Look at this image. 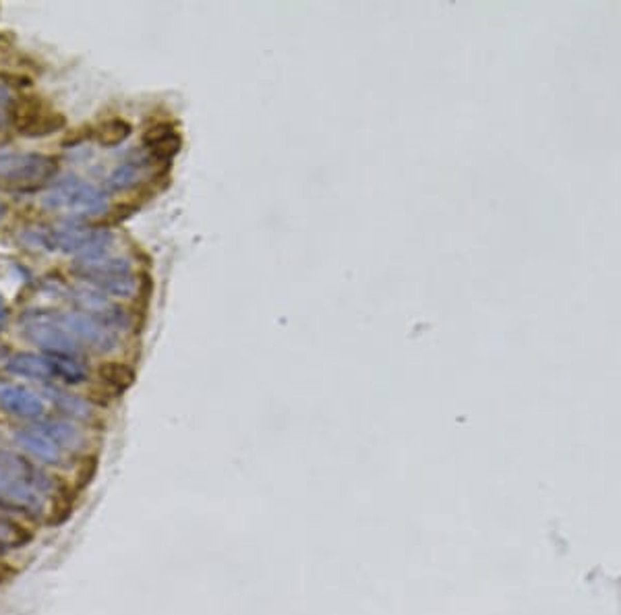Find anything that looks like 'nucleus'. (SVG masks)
<instances>
[{
	"instance_id": "nucleus-1",
	"label": "nucleus",
	"mask_w": 621,
	"mask_h": 615,
	"mask_svg": "<svg viewBox=\"0 0 621 615\" xmlns=\"http://www.w3.org/2000/svg\"><path fill=\"white\" fill-rule=\"evenodd\" d=\"M41 205L73 216H99L108 209V195L77 176H66L41 195Z\"/></svg>"
},
{
	"instance_id": "nucleus-2",
	"label": "nucleus",
	"mask_w": 621,
	"mask_h": 615,
	"mask_svg": "<svg viewBox=\"0 0 621 615\" xmlns=\"http://www.w3.org/2000/svg\"><path fill=\"white\" fill-rule=\"evenodd\" d=\"M58 170V164L50 155L39 153H0V187L8 184L12 189H37L46 184Z\"/></svg>"
},
{
	"instance_id": "nucleus-3",
	"label": "nucleus",
	"mask_w": 621,
	"mask_h": 615,
	"mask_svg": "<svg viewBox=\"0 0 621 615\" xmlns=\"http://www.w3.org/2000/svg\"><path fill=\"white\" fill-rule=\"evenodd\" d=\"M114 243V236L108 230L85 228V226H62L50 228L48 232V251H62L79 255V261H97L106 259L108 247Z\"/></svg>"
},
{
	"instance_id": "nucleus-4",
	"label": "nucleus",
	"mask_w": 621,
	"mask_h": 615,
	"mask_svg": "<svg viewBox=\"0 0 621 615\" xmlns=\"http://www.w3.org/2000/svg\"><path fill=\"white\" fill-rule=\"evenodd\" d=\"M79 278L89 282L99 292L112 296H133L137 282L131 274V263L126 259H97V261H77L73 269Z\"/></svg>"
},
{
	"instance_id": "nucleus-5",
	"label": "nucleus",
	"mask_w": 621,
	"mask_h": 615,
	"mask_svg": "<svg viewBox=\"0 0 621 615\" xmlns=\"http://www.w3.org/2000/svg\"><path fill=\"white\" fill-rule=\"evenodd\" d=\"M25 338L35 346L48 350V354H68L75 357L79 352V342L58 323L54 313H31L25 315L23 321Z\"/></svg>"
},
{
	"instance_id": "nucleus-6",
	"label": "nucleus",
	"mask_w": 621,
	"mask_h": 615,
	"mask_svg": "<svg viewBox=\"0 0 621 615\" xmlns=\"http://www.w3.org/2000/svg\"><path fill=\"white\" fill-rule=\"evenodd\" d=\"M58 323L77 340L87 346H91L97 352H110L116 344L118 338L112 332V328H106L104 323L95 321L93 317L73 311V313H54Z\"/></svg>"
},
{
	"instance_id": "nucleus-7",
	"label": "nucleus",
	"mask_w": 621,
	"mask_h": 615,
	"mask_svg": "<svg viewBox=\"0 0 621 615\" xmlns=\"http://www.w3.org/2000/svg\"><path fill=\"white\" fill-rule=\"evenodd\" d=\"M70 296L75 301V305L79 309H83L85 315L93 317L95 321L108 325H124L126 317L120 311V307H116L112 301L106 299V294H102L97 288L93 286H75L70 290Z\"/></svg>"
},
{
	"instance_id": "nucleus-8",
	"label": "nucleus",
	"mask_w": 621,
	"mask_h": 615,
	"mask_svg": "<svg viewBox=\"0 0 621 615\" xmlns=\"http://www.w3.org/2000/svg\"><path fill=\"white\" fill-rule=\"evenodd\" d=\"M0 406L21 419H37L44 413V402L25 388L8 386L0 392Z\"/></svg>"
},
{
	"instance_id": "nucleus-9",
	"label": "nucleus",
	"mask_w": 621,
	"mask_h": 615,
	"mask_svg": "<svg viewBox=\"0 0 621 615\" xmlns=\"http://www.w3.org/2000/svg\"><path fill=\"white\" fill-rule=\"evenodd\" d=\"M15 442L33 458L46 462V464H58L60 462V448L37 429H21L15 433Z\"/></svg>"
},
{
	"instance_id": "nucleus-10",
	"label": "nucleus",
	"mask_w": 621,
	"mask_h": 615,
	"mask_svg": "<svg viewBox=\"0 0 621 615\" xmlns=\"http://www.w3.org/2000/svg\"><path fill=\"white\" fill-rule=\"evenodd\" d=\"M143 143L157 160H170L180 149V137L170 124H155L143 135Z\"/></svg>"
},
{
	"instance_id": "nucleus-11",
	"label": "nucleus",
	"mask_w": 621,
	"mask_h": 615,
	"mask_svg": "<svg viewBox=\"0 0 621 615\" xmlns=\"http://www.w3.org/2000/svg\"><path fill=\"white\" fill-rule=\"evenodd\" d=\"M8 371L27 379H37V381H48L54 375V369L48 361V357H37L29 352H19L10 357L8 361Z\"/></svg>"
},
{
	"instance_id": "nucleus-12",
	"label": "nucleus",
	"mask_w": 621,
	"mask_h": 615,
	"mask_svg": "<svg viewBox=\"0 0 621 615\" xmlns=\"http://www.w3.org/2000/svg\"><path fill=\"white\" fill-rule=\"evenodd\" d=\"M41 431L58 446L64 450H79L85 444V437L81 433V429L68 421L62 419H54V421H46Z\"/></svg>"
},
{
	"instance_id": "nucleus-13",
	"label": "nucleus",
	"mask_w": 621,
	"mask_h": 615,
	"mask_svg": "<svg viewBox=\"0 0 621 615\" xmlns=\"http://www.w3.org/2000/svg\"><path fill=\"white\" fill-rule=\"evenodd\" d=\"M64 126V118L58 114H37V112H29L23 118H19L17 129L25 135V137H44L50 135L58 129Z\"/></svg>"
},
{
	"instance_id": "nucleus-14",
	"label": "nucleus",
	"mask_w": 621,
	"mask_h": 615,
	"mask_svg": "<svg viewBox=\"0 0 621 615\" xmlns=\"http://www.w3.org/2000/svg\"><path fill=\"white\" fill-rule=\"evenodd\" d=\"M46 396L54 402V406H58L68 417L87 421L93 415L91 404L87 400L75 396V394H68V392H62V390H56V388H46Z\"/></svg>"
},
{
	"instance_id": "nucleus-15",
	"label": "nucleus",
	"mask_w": 621,
	"mask_h": 615,
	"mask_svg": "<svg viewBox=\"0 0 621 615\" xmlns=\"http://www.w3.org/2000/svg\"><path fill=\"white\" fill-rule=\"evenodd\" d=\"M46 357L54 369V375L62 377L66 384H81L87 379V367L79 363L75 357L68 354H46Z\"/></svg>"
},
{
	"instance_id": "nucleus-16",
	"label": "nucleus",
	"mask_w": 621,
	"mask_h": 615,
	"mask_svg": "<svg viewBox=\"0 0 621 615\" xmlns=\"http://www.w3.org/2000/svg\"><path fill=\"white\" fill-rule=\"evenodd\" d=\"M0 466L2 471L15 479L17 483H25L31 487V481H33V475H35V469L19 454H12V452H6V450H0Z\"/></svg>"
},
{
	"instance_id": "nucleus-17",
	"label": "nucleus",
	"mask_w": 621,
	"mask_h": 615,
	"mask_svg": "<svg viewBox=\"0 0 621 615\" xmlns=\"http://www.w3.org/2000/svg\"><path fill=\"white\" fill-rule=\"evenodd\" d=\"M99 379L106 386L116 388L120 392V390H126L135 381V373H133V369L128 365H122V363H104L99 367Z\"/></svg>"
},
{
	"instance_id": "nucleus-18",
	"label": "nucleus",
	"mask_w": 621,
	"mask_h": 615,
	"mask_svg": "<svg viewBox=\"0 0 621 615\" xmlns=\"http://www.w3.org/2000/svg\"><path fill=\"white\" fill-rule=\"evenodd\" d=\"M31 541V535L17 522L0 516V549H19Z\"/></svg>"
},
{
	"instance_id": "nucleus-19",
	"label": "nucleus",
	"mask_w": 621,
	"mask_h": 615,
	"mask_svg": "<svg viewBox=\"0 0 621 615\" xmlns=\"http://www.w3.org/2000/svg\"><path fill=\"white\" fill-rule=\"evenodd\" d=\"M128 135H131V124L124 122V120H120V118L108 120V122H104V124H99L95 129V139L102 145H118Z\"/></svg>"
},
{
	"instance_id": "nucleus-20",
	"label": "nucleus",
	"mask_w": 621,
	"mask_h": 615,
	"mask_svg": "<svg viewBox=\"0 0 621 615\" xmlns=\"http://www.w3.org/2000/svg\"><path fill=\"white\" fill-rule=\"evenodd\" d=\"M139 178H141V166L135 162H124L112 170V174L108 176V182L112 189H128Z\"/></svg>"
},
{
	"instance_id": "nucleus-21",
	"label": "nucleus",
	"mask_w": 621,
	"mask_h": 615,
	"mask_svg": "<svg viewBox=\"0 0 621 615\" xmlns=\"http://www.w3.org/2000/svg\"><path fill=\"white\" fill-rule=\"evenodd\" d=\"M4 100H8V87L0 83V104H2Z\"/></svg>"
},
{
	"instance_id": "nucleus-22",
	"label": "nucleus",
	"mask_w": 621,
	"mask_h": 615,
	"mask_svg": "<svg viewBox=\"0 0 621 615\" xmlns=\"http://www.w3.org/2000/svg\"><path fill=\"white\" fill-rule=\"evenodd\" d=\"M6 354H8V348H6L4 344H0V361H2V359H4Z\"/></svg>"
},
{
	"instance_id": "nucleus-23",
	"label": "nucleus",
	"mask_w": 621,
	"mask_h": 615,
	"mask_svg": "<svg viewBox=\"0 0 621 615\" xmlns=\"http://www.w3.org/2000/svg\"><path fill=\"white\" fill-rule=\"evenodd\" d=\"M4 120H6V112H4V108L0 106V124H2Z\"/></svg>"
},
{
	"instance_id": "nucleus-24",
	"label": "nucleus",
	"mask_w": 621,
	"mask_h": 615,
	"mask_svg": "<svg viewBox=\"0 0 621 615\" xmlns=\"http://www.w3.org/2000/svg\"><path fill=\"white\" fill-rule=\"evenodd\" d=\"M2 216H4V203L0 201V218H2Z\"/></svg>"
}]
</instances>
